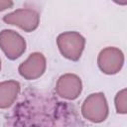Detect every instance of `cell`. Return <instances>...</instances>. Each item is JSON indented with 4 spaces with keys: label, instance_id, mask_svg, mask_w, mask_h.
Here are the masks:
<instances>
[{
    "label": "cell",
    "instance_id": "obj_1",
    "mask_svg": "<svg viewBox=\"0 0 127 127\" xmlns=\"http://www.w3.org/2000/svg\"><path fill=\"white\" fill-rule=\"evenodd\" d=\"M57 45L63 57L69 61L76 62L80 59L84 50L85 39L75 31L64 32L58 36Z\"/></svg>",
    "mask_w": 127,
    "mask_h": 127
},
{
    "label": "cell",
    "instance_id": "obj_2",
    "mask_svg": "<svg viewBox=\"0 0 127 127\" xmlns=\"http://www.w3.org/2000/svg\"><path fill=\"white\" fill-rule=\"evenodd\" d=\"M108 113V103L104 93L102 92L89 94L81 105L82 116L92 123L103 122L107 118Z\"/></svg>",
    "mask_w": 127,
    "mask_h": 127
},
{
    "label": "cell",
    "instance_id": "obj_3",
    "mask_svg": "<svg viewBox=\"0 0 127 127\" xmlns=\"http://www.w3.org/2000/svg\"><path fill=\"white\" fill-rule=\"evenodd\" d=\"M3 21L6 24L17 26L25 32L30 33L39 27L40 14L34 9L21 8L3 16Z\"/></svg>",
    "mask_w": 127,
    "mask_h": 127
},
{
    "label": "cell",
    "instance_id": "obj_4",
    "mask_svg": "<svg viewBox=\"0 0 127 127\" xmlns=\"http://www.w3.org/2000/svg\"><path fill=\"white\" fill-rule=\"evenodd\" d=\"M0 49L7 59L14 61L25 53L26 41L16 31L5 29L0 32Z\"/></svg>",
    "mask_w": 127,
    "mask_h": 127
},
{
    "label": "cell",
    "instance_id": "obj_5",
    "mask_svg": "<svg viewBox=\"0 0 127 127\" xmlns=\"http://www.w3.org/2000/svg\"><path fill=\"white\" fill-rule=\"evenodd\" d=\"M99 69L105 74H116L124 64V54L115 47H107L100 51L97 57Z\"/></svg>",
    "mask_w": 127,
    "mask_h": 127
},
{
    "label": "cell",
    "instance_id": "obj_6",
    "mask_svg": "<svg viewBox=\"0 0 127 127\" xmlns=\"http://www.w3.org/2000/svg\"><path fill=\"white\" fill-rule=\"evenodd\" d=\"M47 67V61L42 53H32L26 61H24L18 67V71L22 77L27 80H34L41 77Z\"/></svg>",
    "mask_w": 127,
    "mask_h": 127
},
{
    "label": "cell",
    "instance_id": "obj_7",
    "mask_svg": "<svg viewBox=\"0 0 127 127\" xmlns=\"http://www.w3.org/2000/svg\"><path fill=\"white\" fill-rule=\"evenodd\" d=\"M82 91V82L78 75L74 73H65L59 77L56 84L57 94L67 100L76 99Z\"/></svg>",
    "mask_w": 127,
    "mask_h": 127
},
{
    "label": "cell",
    "instance_id": "obj_8",
    "mask_svg": "<svg viewBox=\"0 0 127 127\" xmlns=\"http://www.w3.org/2000/svg\"><path fill=\"white\" fill-rule=\"evenodd\" d=\"M21 86L16 80H5L0 82V109L10 107L17 99Z\"/></svg>",
    "mask_w": 127,
    "mask_h": 127
},
{
    "label": "cell",
    "instance_id": "obj_9",
    "mask_svg": "<svg viewBox=\"0 0 127 127\" xmlns=\"http://www.w3.org/2000/svg\"><path fill=\"white\" fill-rule=\"evenodd\" d=\"M116 112L119 114H126L127 113V90L126 88L121 89L118 91L114 98Z\"/></svg>",
    "mask_w": 127,
    "mask_h": 127
},
{
    "label": "cell",
    "instance_id": "obj_10",
    "mask_svg": "<svg viewBox=\"0 0 127 127\" xmlns=\"http://www.w3.org/2000/svg\"><path fill=\"white\" fill-rule=\"evenodd\" d=\"M13 5H14V3L11 0H0V12L11 8Z\"/></svg>",
    "mask_w": 127,
    "mask_h": 127
},
{
    "label": "cell",
    "instance_id": "obj_11",
    "mask_svg": "<svg viewBox=\"0 0 127 127\" xmlns=\"http://www.w3.org/2000/svg\"><path fill=\"white\" fill-rule=\"evenodd\" d=\"M0 70H1V60H0Z\"/></svg>",
    "mask_w": 127,
    "mask_h": 127
}]
</instances>
